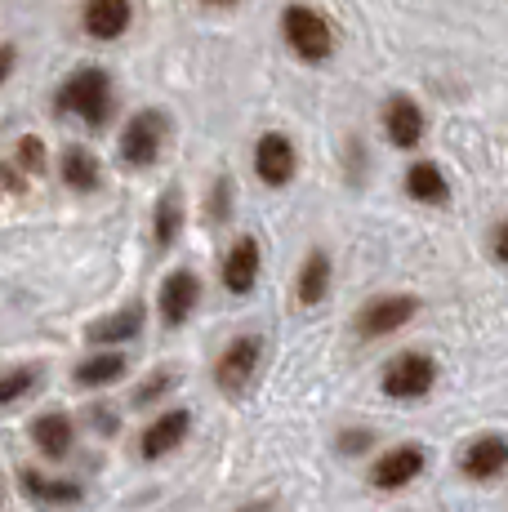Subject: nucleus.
I'll use <instances>...</instances> for the list:
<instances>
[{"mask_svg":"<svg viewBox=\"0 0 508 512\" xmlns=\"http://www.w3.org/2000/svg\"><path fill=\"white\" fill-rule=\"evenodd\" d=\"M130 27V0H85V32L94 41H116Z\"/></svg>","mask_w":508,"mask_h":512,"instance_id":"15","label":"nucleus"},{"mask_svg":"<svg viewBox=\"0 0 508 512\" xmlns=\"http://www.w3.org/2000/svg\"><path fill=\"white\" fill-rule=\"evenodd\" d=\"M281 32H286V45L295 49L304 63H321V58H330V49H335L330 23L308 5H290L286 14H281Z\"/></svg>","mask_w":508,"mask_h":512,"instance_id":"2","label":"nucleus"},{"mask_svg":"<svg viewBox=\"0 0 508 512\" xmlns=\"http://www.w3.org/2000/svg\"><path fill=\"white\" fill-rule=\"evenodd\" d=\"M326 285H330V259L321 250H312L304 259V272H299V303L312 308V303L326 299Z\"/></svg>","mask_w":508,"mask_h":512,"instance_id":"21","label":"nucleus"},{"mask_svg":"<svg viewBox=\"0 0 508 512\" xmlns=\"http://www.w3.org/2000/svg\"><path fill=\"white\" fill-rule=\"evenodd\" d=\"M433 383H437V366H433V357H424V352H402V357H393L384 370V392L397 401L424 397Z\"/></svg>","mask_w":508,"mask_h":512,"instance_id":"5","label":"nucleus"},{"mask_svg":"<svg viewBox=\"0 0 508 512\" xmlns=\"http://www.w3.org/2000/svg\"><path fill=\"white\" fill-rule=\"evenodd\" d=\"M491 250H495V259H500V263H508V223H500V228H495Z\"/></svg>","mask_w":508,"mask_h":512,"instance_id":"26","label":"nucleus"},{"mask_svg":"<svg viewBox=\"0 0 508 512\" xmlns=\"http://www.w3.org/2000/svg\"><path fill=\"white\" fill-rule=\"evenodd\" d=\"M419 472H424V450L419 446H393L375 459V468H370V486L375 490H402L419 477Z\"/></svg>","mask_w":508,"mask_h":512,"instance_id":"9","label":"nucleus"},{"mask_svg":"<svg viewBox=\"0 0 508 512\" xmlns=\"http://www.w3.org/2000/svg\"><path fill=\"white\" fill-rule=\"evenodd\" d=\"M170 388H174V370H156L143 379V388L134 392V406H152V401H161Z\"/></svg>","mask_w":508,"mask_h":512,"instance_id":"24","label":"nucleus"},{"mask_svg":"<svg viewBox=\"0 0 508 512\" xmlns=\"http://www.w3.org/2000/svg\"><path fill=\"white\" fill-rule=\"evenodd\" d=\"M23 495L32 499L36 508H76L85 499V486L81 481H67V477H50L41 468H23Z\"/></svg>","mask_w":508,"mask_h":512,"instance_id":"8","label":"nucleus"},{"mask_svg":"<svg viewBox=\"0 0 508 512\" xmlns=\"http://www.w3.org/2000/svg\"><path fill=\"white\" fill-rule=\"evenodd\" d=\"M415 312H419V299H410V294H384V299H370L366 308L357 312V334L361 339H384V334L402 330Z\"/></svg>","mask_w":508,"mask_h":512,"instance_id":"6","label":"nucleus"},{"mask_svg":"<svg viewBox=\"0 0 508 512\" xmlns=\"http://www.w3.org/2000/svg\"><path fill=\"white\" fill-rule=\"evenodd\" d=\"M63 179H67V187H76V192H94V187H99V161H94V152H85L81 143L67 147Z\"/></svg>","mask_w":508,"mask_h":512,"instance_id":"20","label":"nucleus"},{"mask_svg":"<svg viewBox=\"0 0 508 512\" xmlns=\"http://www.w3.org/2000/svg\"><path fill=\"white\" fill-rule=\"evenodd\" d=\"M125 374V357L121 352H94V357H85L81 366L72 370V379L81 383V388H107V383H116Z\"/></svg>","mask_w":508,"mask_h":512,"instance_id":"18","label":"nucleus"},{"mask_svg":"<svg viewBox=\"0 0 508 512\" xmlns=\"http://www.w3.org/2000/svg\"><path fill=\"white\" fill-rule=\"evenodd\" d=\"M205 5H237V0H205Z\"/></svg>","mask_w":508,"mask_h":512,"instance_id":"31","label":"nucleus"},{"mask_svg":"<svg viewBox=\"0 0 508 512\" xmlns=\"http://www.w3.org/2000/svg\"><path fill=\"white\" fill-rule=\"evenodd\" d=\"M23 161H27V170H41V143L36 139L23 143Z\"/></svg>","mask_w":508,"mask_h":512,"instance_id":"27","label":"nucleus"},{"mask_svg":"<svg viewBox=\"0 0 508 512\" xmlns=\"http://www.w3.org/2000/svg\"><path fill=\"white\" fill-rule=\"evenodd\" d=\"M384 130L397 147H415L424 139V112H419V103H410L406 94H397L393 103L384 107Z\"/></svg>","mask_w":508,"mask_h":512,"instance_id":"16","label":"nucleus"},{"mask_svg":"<svg viewBox=\"0 0 508 512\" xmlns=\"http://www.w3.org/2000/svg\"><path fill=\"white\" fill-rule=\"evenodd\" d=\"M254 174L268 187L295 179V147H290L286 134H263L259 147H254Z\"/></svg>","mask_w":508,"mask_h":512,"instance_id":"10","label":"nucleus"},{"mask_svg":"<svg viewBox=\"0 0 508 512\" xmlns=\"http://www.w3.org/2000/svg\"><path fill=\"white\" fill-rule=\"evenodd\" d=\"M197 299H201L197 272H188V268L170 272L165 285H161V317H165V326H183V321L192 317V308H197Z\"/></svg>","mask_w":508,"mask_h":512,"instance_id":"12","label":"nucleus"},{"mask_svg":"<svg viewBox=\"0 0 508 512\" xmlns=\"http://www.w3.org/2000/svg\"><path fill=\"white\" fill-rule=\"evenodd\" d=\"M188 428H192V415L188 410H165V415H156L148 428H143L139 437V455L156 464V459H165L170 450H179L183 441H188Z\"/></svg>","mask_w":508,"mask_h":512,"instance_id":"7","label":"nucleus"},{"mask_svg":"<svg viewBox=\"0 0 508 512\" xmlns=\"http://www.w3.org/2000/svg\"><path fill=\"white\" fill-rule=\"evenodd\" d=\"M259 357H263L259 334H241V339H232L228 348H223V357L214 361V383H219L228 397L246 392V383L254 379V370H259Z\"/></svg>","mask_w":508,"mask_h":512,"instance_id":"3","label":"nucleus"},{"mask_svg":"<svg viewBox=\"0 0 508 512\" xmlns=\"http://www.w3.org/2000/svg\"><path fill=\"white\" fill-rule=\"evenodd\" d=\"M179 223H183V205H179V192H165L161 205H156V219H152V232H156V245H170L179 236Z\"/></svg>","mask_w":508,"mask_h":512,"instance_id":"23","label":"nucleus"},{"mask_svg":"<svg viewBox=\"0 0 508 512\" xmlns=\"http://www.w3.org/2000/svg\"><path fill=\"white\" fill-rule=\"evenodd\" d=\"M94 423H99V432H116V419L112 415H107V410H94V415H90Z\"/></svg>","mask_w":508,"mask_h":512,"instance_id":"29","label":"nucleus"},{"mask_svg":"<svg viewBox=\"0 0 508 512\" xmlns=\"http://www.w3.org/2000/svg\"><path fill=\"white\" fill-rule=\"evenodd\" d=\"M339 450H344V455H361V450H370V432L366 428L344 432V437H339Z\"/></svg>","mask_w":508,"mask_h":512,"instance_id":"25","label":"nucleus"},{"mask_svg":"<svg viewBox=\"0 0 508 512\" xmlns=\"http://www.w3.org/2000/svg\"><path fill=\"white\" fill-rule=\"evenodd\" d=\"M161 143H165V116L152 112V107L148 112H134L130 125L121 130V161L143 170V165H152L161 156Z\"/></svg>","mask_w":508,"mask_h":512,"instance_id":"4","label":"nucleus"},{"mask_svg":"<svg viewBox=\"0 0 508 512\" xmlns=\"http://www.w3.org/2000/svg\"><path fill=\"white\" fill-rule=\"evenodd\" d=\"M0 499H5V490H0Z\"/></svg>","mask_w":508,"mask_h":512,"instance_id":"32","label":"nucleus"},{"mask_svg":"<svg viewBox=\"0 0 508 512\" xmlns=\"http://www.w3.org/2000/svg\"><path fill=\"white\" fill-rule=\"evenodd\" d=\"M241 512H272V504H250V508H241Z\"/></svg>","mask_w":508,"mask_h":512,"instance_id":"30","label":"nucleus"},{"mask_svg":"<svg viewBox=\"0 0 508 512\" xmlns=\"http://www.w3.org/2000/svg\"><path fill=\"white\" fill-rule=\"evenodd\" d=\"M36 379H41V370H36V366H9V370H0V406H14V401H23L27 392L36 388Z\"/></svg>","mask_w":508,"mask_h":512,"instance_id":"22","label":"nucleus"},{"mask_svg":"<svg viewBox=\"0 0 508 512\" xmlns=\"http://www.w3.org/2000/svg\"><path fill=\"white\" fill-rule=\"evenodd\" d=\"M9 72H14V49H9V45H0V81H5Z\"/></svg>","mask_w":508,"mask_h":512,"instance_id":"28","label":"nucleus"},{"mask_svg":"<svg viewBox=\"0 0 508 512\" xmlns=\"http://www.w3.org/2000/svg\"><path fill=\"white\" fill-rule=\"evenodd\" d=\"M58 112L81 116L85 125H103L112 112V81L103 67H81L76 76H67V85L58 90Z\"/></svg>","mask_w":508,"mask_h":512,"instance_id":"1","label":"nucleus"},{"mask_svg":"<svg viewBox=\"0 0 508 512\" xmlns=\"http://www.w3.org/2000/svg\"><path fill=\"white\" fill-rule=\"evenodd\" d=\"M32 446L41 450L45 459H67L76 446V423L63 410H45V415L32 419Z\"/></svg>","mask_w":508,"mask_h":512,"instance_id":"11","label":"nucleus"},{"mask_svg":"<svg viewBox=\"0 0 508 512\" xmlns=\"http://www.w3.org/2000/svg\"><path fill=\"white\" fill-rule=\"evenodd\" d=\"M139 330H143V308H125V312H116V317H107V321H94V326L85 330V339L112 348V343L134 339Z\"/></svg>","mask_w":508,"mask_h":512,"instance_id":"19","label":"nucleus"},{"mask_svg":"<svg viewBox=\"0 0 508 512\" xmlns=\"http://www.w3.org/2000/svg\"><path fill=\"white\" fill-rule=\"evenodd\" d=\"M254 277H259V241H254V236H241V241L228 250V259H223V285H228L232 294H250Z\"/></svg>","mask_w":508,"mask_h":512,"instance_id":"14","label":"nucleus"},{"mask_svg":"<svg viewBox=\"0 0 508 512\" xmlns=\"http://www.w3.org/2000/svg\"><path fill=\"white\" fill-rule=\"evenodd\" d=\"M406 192L415 196L419 205H442L446 196H451V183H446V174L437 170L433 161H415L406 170Z\"/></svg>","mask_w":508,"mask_h":512,"instance_id":"17","label":"nucleus"},{"mask_svg":"<svg viewBox=\"0 0 508 512\" xmlns=\"http://www.w3.org/2000/svg\"><path fill=\"white\" fill-rule=\"evenodd\" d=\"M459 468H464V477H473V481L500 477V472L508 468V441L504 437H477L473 446L464 450Z\"/></svg>","mask_w":508,"mask_h":512,"instance_id":"13","label":"nucleus"}]
</instances>
